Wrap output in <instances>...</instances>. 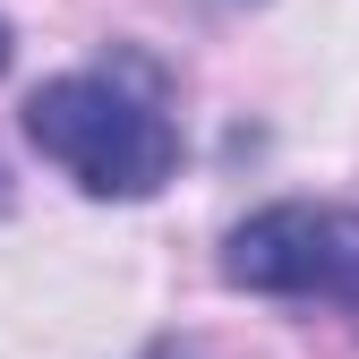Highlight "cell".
<instances>
[{
	"label": "cell",
	"mask_w": 359,
	"mask_h": 359,
	"mask_svg": "<svg viewBox=\"0 0 359 359\" xmlns=\"http://www.w3.org/2000/svg\"><path fill=\"white\" fill-rule=\"evenodd\" d=\"M0 69H9V18H0Z\"/></svg>",
	"instance_id": "cell-3"
},
{
	"label": "cell",
	"mask_w": 359,
	"mask_h": 359,
	"mask_svg": "<svg viewBox=\"0 0 359 359\" xmlns=\"http://www.w3.org/2000/svg\"><path fill=\"white\" fill-rule=\"evenodd\" d=\"M26 137L60 180H77L103 205H137L180 171V128L154 95H137L111 69H69L26 95Z\"/></svg>",
	"instance_id": "cell-1"
},
{
	"label": "cell",
	"mask_w": 359,
	"mask_h": 359,
	"mask_svg": "<svg viewBox=\"0 0 359 359\" xmlns=\"http://www.w3.org/2000/svg\"><path fill=\"white\" fill-rule=\"evenodd\" d=\"M222 283L257 299H334L359 317V214L342 205H257L222 240Z\"/></svg>",
	"instance_id": "cell-2"
},
{
	"label": "cell",
	"mask_w": 359,
	"mask_h": 359,
	"mask_svg": "<svg viewBox=\"0 0 359 359\" xmlns=\"http://www.w3.org/2000/svg\"><path fill=\"white\" fill-rule=\"evenodd\" d=\"M146 359H180V351H146Z\"/></svg>",
	"instance_id": "cell-4"
}]
</instances>
